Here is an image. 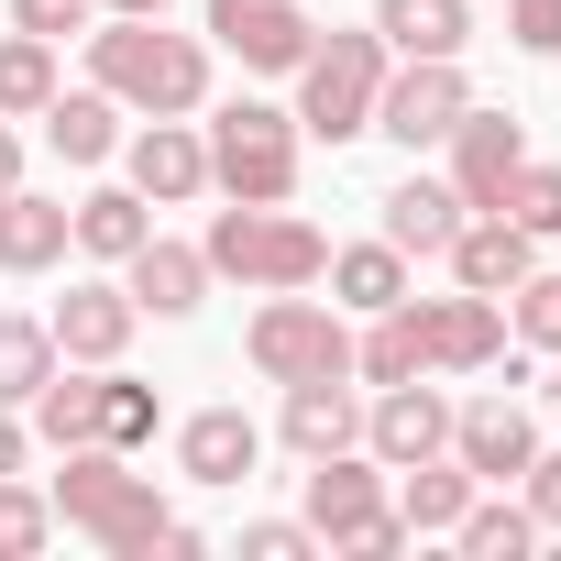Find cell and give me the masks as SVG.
Wrapping results in <instances>:
<instances>
[{
	"label": "cell",
	"mask_w": 561,
	"mask_h": 561,
	"mask_svg": "<svg viewBox=\"0 0 561 561\" xmlns=\"http://www.w3.org/2000/svg\"><path fill=\"white\" fill-rule=\"evenodd\" d=\"M56 89H67V78H56V45L12 23V34H0V122H34Z\"/></svg>",
	"instance_id": "29"
},
{
	"label": "cell",
	"mask_w": 561,
	"mask_h": 561,
	"mask_svg": "<svg viewBox=\"0 0 561 561\" xmlns=\"http://www.w3.org/2000/svg\"><path fill=\"white\" fill-rule=\"evenodd\" d=\"M462 111H473L462 56H397V67H386V89H375V133H386L397 154L451 144V122H462Z\"/></svg>",
	"instance_id": "8"
},
{
	"label": "cell",
	"mask_w": 561,
	"mask_h": 561,
	"mask_svg": "<svg viewBox=\"0 0 561 561\" xmlns=\"http://www.w3.org/2000/svg\"><path fill=\"white\" fill-rule=\"evenodd\" d=\"M517 506L539 517V539L561 528V451H528V473H517Z\"/></svg>",
	"instance_id": "38"
},
{
	"label": "cell",
	"mask_w": 561,
	"mask_h": 561,
	"mask_svg": "<svg viewBox=\"0 0 561 561\" xmlns=\"http://www.w3.org/2000/svg\"><path fill=\"white\" fill-rule=\"evenodd\" d=\"M23 462H34V419H23V408H0V473H23Z\"/></svg>",
	"instance_id": "39"
},
{
	"label": "cell",
	"mask_w": 561,
	"mask_h": 561,
	"mask_svg": "<svg viewBox=\"0 0 561 561\" xmlns=\"http://www.w3.org/2000/svg\"><path fill=\"white\" fill-rule=\"evenodd\" d=\"M154 419H165V408H154V386L111 364V386H100V440H111V451H144V440H154Z\"/></svg>",
	"instance_id": "32"
},
{
	"label": "cell",
	"mask_w": 561,
	"mask_h": 561,
	"mask_svg": "<svg viewBox=\"0 0 561 561\" xmlns=\"http://www.w3.org/2000/svg\"><path fill=\"white\" fill-rule=\"evenodd\" d=\"M275 430H287L298 462L353 451V440H364V386H353V375H309V386H287V419H275Z\"/></svg>",
	"instance_id": "18"
},
{
	"label": "cell",
	"mask_w": 561,
	"mask_h": 561,
	"mask_svg": "<svg viewBox=\"0 0 561 561\" xmlns=\"http://www.w3.org/2000/svg\"><path fill=\"white\" fill-rule=\"evenodd\" d=\"M100 386H111V364H56V375L23 397L34 440H45V451H78V440H100Z\"/></svg>",
	"instance_id": "21"
},
{
	"label": "cell",
	"mask_w": 561,
	"mask_h": 561,
	"mask_svg": "<svg viewBox=\"0 0 561 561\" xmlns=\"http://www.w3.org/2000/svg\"><path fill=\"white\" fill-rule=\"evenodd\" d=\"M495 220H517L528 242H550V231H561V165H539V154H528V165L506 176V198H495Z\"/></svg>",
	"instance_id": "33"
},
{
	"label": "cell",
	"mask_w": 561,
	"mask_h": 561,
	"mask_svg": "<svg viewBox=\"0 0 561 561\" xmlns=\"http://www.w3.org/2000/svg\"><path fill=\"white\" fill-rule=\"evenodd\" d=\"M506 45L517 56H561V0H506Z\"/></svg>",
	"instance_id": "37"
},
{
	"label": "cell",
	"mask_w": 561,
	"mask_h": 561,
	"mask_svg": "<svg viewBox=\"0 0 561 561\" xmlns=\"http://www.w3.org/2000/svg\"><path fill=\"white\" fill-rule=\"evenodd\" d=\"M89 89H111L144 122H187V111H209V34H165V12L154 23L100 12L89 23Z\"/></svg>",
	"instance_id": "2"
},
{
	"label": "cell",
	"mask_w": 561,
	"mask_h": 561,
	"mask_svg": "<svg viewBox=\"0 0 561 561\" xmlns=\"http://www.w3.org/2000/svg\"><path fill=\"white\" fill-rule=\"evenodd\" d=\"M144 231H154V198H133V187H89V198L67 209V242H78L89 264H122V253H144Z\"/></svg>",
	"instance_id": "26"
},
{
	"label": "cell",
	"mask_w": 561,
	"mask_h": 561,
	"mask_svg": "<svg viewBox=\"0 0 561 561\" xmlns=\"http://www.w3.org/2000/svg\"><path fill=\"white\" fill-rule=\"evenodd\" d=\"M45 539H56V495L23 484V473H0V561H34Z\"/></svg>",
	"instance_id": "31"
},
{
	"label": "cell",
	"mask_w": 561,
	"mask_h": 561,
	"mask_svg": "<svg viewBox=\"0 0 561 561\" xmlns=\"http://www.w3.org/2000/svg\"><path fill=\"white\" fill-rule=\"evenodd\" d=\"M45 495H56V528L100 539L111 561H154V550H165V528H176V506L154 495V473H133V451H111V440L56 451Z\"/></svg>",
	"instance_id": "1"
},
{
	"label": "cell",
	"mask_w": 561,
	"mask_h": 561,
	"mask_svg": "<svg viewBox=\"0 0 561 561\" xmlns=\"http://www.w3.org/2000/svg\"><path fill=\"white\" fill-rule=\"evenodd\" d=\"M122 187L154 198V209L209 198V144H198V122H144V133H122Z\"/></svg>",
	"instance_id": "13"
},
{
	"label": "cell",
	"mask_w": 561,
	"mask_h": 561,
	"mask_svg": "<svg viewBox=\"0 0 561 561\" xmlns=\"http://www.w3.org/2000/svg\"><path fill=\"white\" fill-rule=\"evenodd\" d=\"M386 34L364 23V34H309V56H298V133H320V144H353V133H375V89H386Z\"/></svg>",
	"instance_id": "6"
},
{
	"label": "cell",
	"mask_w": 561,
	"mask_h": 561,
	"mask_svg": "<svg viewBox=\"0 0 561 561\" xmlns=\"http://www.w3.org/2000/svg\"><path fill=\"white\" fill-rule=\"evenodd\" d=\"M122 287H133V309H144V320H187V309L209 298V253H198V242L144 231V253H122Z\"/></svg>",
	"instance_id": "16"
},
{
	"label": "cell",
	"mask_w": 561,
	"mask_h": 561,
	"mask_svg": "<svg viewBox=\"0 0 561 561\" xmlns=\"http://www.w3.org/2000/svg\"><path fill=\"white\" fill-rule=\"evenodd\" d=\"M209 275H231V287H253V298H275V287H320V264H331V231L320 220H298L287 198H231V209H209Z\"/></svg>",
	"instance_id": "3"
},
{
	"label": "cell",
	"mask_w": 561,
	"mask_h": 561,
	"mask_svg": "<svg viewBox=\"0 0 561 561\" xmlns=\"http://www.w3.org/2000/svg\"><path fill=\"white\" fill-rule=\"evenodd\" d=\"M451 539H462L473 561H528V550H539V517H528V506H517L506 484H484V495H473V506L451 517Z\"/></svg>",
	"instance_id": "28"
},
{
	"label": "cell",
	"mask_w": 561,
	"mask_h": 561,
	"mask_svg": "<svg viewBox=\"0 0 561 561\" xmlns=\"http://www.w3.org/2000/svg\"><path fill=\"white\" fill-rule=\"evenodd\" d=\"M100 12H122V23H154V12H165V0H100Z\"/></svg>",
	"instance_id": "41"
},
{
	"label": "cell",
	"mask_w": 561,
	"mask_h": 561,
	"mask_svg": "<svg viewBox=\"0 0 561 561\" xmlns=\"http://www.w3.org/2000/svg\"><path fill=\"white\" fill-rule=\"evenodd\" d=\"M517 165H528V122H517V111H484V100H473V111L451 122V198H462V209H495Z\"/></svg>",
	"instance_id": "15"
},
{
	"label": "cell",
	"mask_w": 561,
	"mask_h": 561,
	"mask_svg": "<svg viewBox=\"0 0 561 561\" xmlns=\"http://www.w3.org/2000/svg\"><path fill=\"white\" fill-rule=\"evenodd\" d=\"M56 364H67V353H56V331H45V320L0 309V408H23V397H34Z\"/></svg>",
	"instance_id": "30"
},
{
	"label": "cell",
	"mask_w": 561,
	"mask_h": 561,
	"mask_svg": "<svg viewBox=\"0 0 561 561\" xmlns=\"http://www.w3.org/2000/svg\"><path fill=\"white\" fill-rule=\"evenodd\" d=\"M309 550H320L309 517H253V528H242V561H309Z\"/></svg>",
	"instance_id": "35"
},
{
	"label": "cell",
	"mask_w": 561,
	"mask_h": 561,
	"mask_svg": "<svg viewBox=\"0 0 561 561\" xmlns=\"http://www.w3.org/2000/svg\"><path fill=\"white\" fill-rule=\"evenodd\" d=\"M364 451H375L386 473H408V462L451 451V397H440L430 375H408V386H375V397H364Z\"/></svg>",
	"instance_id": "11"
},
{
	"label": "cell",
	"mask_w": 561,
	"mask_h": 561,
	"mask_svg": "<svg viewBox=\"0 0 561 561\" xmlns=\"http://www.w3.org/2000/svg\"><path fill=\"white\" fill-rule=\"evenodd\" d=\"M0 187H23V133L0 122Z\"/></svg>",
	"instance_id": "40"
},
{
	"label": "cell",
	"mask_w": 561,
	"mask_h": 561,
	"mask_svg": "<svg viewBox=\"0 0 561 561\" xmlns=\"http://www.w3.org/2000/svg\"><path fill=\"white\" fill-rule=\"evenodd\" d=\"M320 275H331V309H342V320H375V309H397V298L419 287L408 253H397L386 231H375V242H331V264H320Z\"/></svg>",
	"instance_id": "19"
},
{
	"label": "cell",
	"mask_w": 561,
	"mask_h": 561,
	"mask_svg": "<svg viewBox=\"0 0 561 561\" xmlns=\"http://www.w3.org/2000/svg\"><path fill=\"white\" fill-rule=\"evenodd\" d=\"M56 353L67 364H122L133 353V331H144V309H133V287H122V275H78V287L56 298Z\"/></svg>",
	"instance_id": "14"
},
{
	"label": "cell",
	"mask_w": 561,
	"mask_h": 561,
	"mask_svg": "<svg viewBox=\"0 0 561 561\" xmlns=\"http://www.w3.org/2000/svg\"><path fill=\"white\" fill-rule=\"evenodd\" d=\"M253 462H264V430H253L242 408H198V419L176 430V473H187V484H242Z\"/></svg>",
	"instance_id": "22"
},
{
	"label": "cell",
	"mask_w": 561,
	"mask_h": 561,
	"mask_svg": "<svg viewBox=\"0 0 561 561\" xmlns=\"http://www.w3.org/2000/svg\"><path fill=\"white\" fill-rule=\"evenodd\" d=\"M242 353H253V375H264V386H309V375H353V320H342L331 298H309V287H275V298L253 309Z\"/></svg>",
	"instance_id": "7"
},
{
	"label": "cell",
	"mask_w": 561,
	"mask_h": 561,
	"mask_svg": "<svg viewBox=\"0 0 561 561\" xmlns=\"http://www.w3.org/2000/svg\"><path fill=\"white\" fill-rule=\"evenodd\" d=\"M375 209H386L375 231H386V242H397L408 264H430V253H451V231H462V198H451V176H408V187H386Z\"/></svg>",
	"instance_id": "20"
},
{
	"label": "cell",
	"mask_w": 561,
	"mask_h": 561,
	"mask_svg": "<svg viewBox=\"0 0 561 561\" xmlns=\"http://www.w3.org/2000/svg\"><path fill=\"white\" fill-rule=\"evenodd\" d=\"M386 56H462L473 45V0H375Z\"/></svg>",
	"instance_id": "27"
},
{
	"label": "cell",
	"mask_w": 561,
	"mask_h": 561,
	"mask_svg": "<svg viewBox=\"0 0 561 561\" xmlns=\"http://www.w3.org/2000/svg\"><path fill=\"white\" fill-rule=\"evenodd\" d=\"M309 12L298 0H209V45L220 56H242L253 78H298V56H309Z\"/></svg>",
	"instance_id": "12"
},
{
	"label": "cell",
	"mask_w": 561,
	"mask_h": 561,
	"mask_svg": "<svg viewBox=\"0 0 561 561\" xmlns=\"http://www.w3.org/2000/svg\"><path fill=\"white\" fill-rule=\"evenodd\" d=\"M309 528H320V550H342V561H397V550H408V517L386 506V462H375L364 440L309 462Z\"/></svg>",
	"instance_id": "4"
},
{
	"label": "cell",
	"mask_w": 561,
	"mask_h": 561,
	"mask_svg": "<svg viewBox=\"0 0 561 561\" xmlns=\"http://www.w3.org/2000/svg\"><path fill=\"white\" fill-rule=\"evenodd\" d=\"M408 320H419V364H430V375H484V364L506 353V298H473V287L419 298V287H408Z\"/></svg>",
	"instance_id": "9"
},
{
	"label": "cell",
	"mask_w": 561,
	"mask_h": 561,
	"mask_svg": "<svg viewBox=\"0 0 561 561\" xmlns=\"http://www.w3.org/2000/svg\"><path fill=\"white\" fill-rule=\"evenodd\" d=\"M34 122H45V144H56L67 165H111V154H122V100H111V89H56Z\"/></svg>",
	"instance_id": "24"
},
{
	"label": "cell",
	"mask_w": 561,
	"mask_h": 561,
	"mask_svg": "<svg viewBox=\"0 0 561 561\" xmlns=\"http://www.w3.org/2000/svg\"><path fill=\"white\" fill-rule=\"evenodd\" d=\"M506 320H517V342L528 353H561V275H517V287H506Z\"/></svg>",
	"instance_id": "34"
},
{
	"label": "cell",
	"mask_w": 561,
	"mask_h": 561,
	"mask_svg": "<svg viewBox=\"0 0 561 561\" xmlns=\"http://www.w3.org/2000/svg\"><path fill=\"white\" fill-rule=\"evenodd\" d=\"M528 451H539V419H528V397H517V386H484V397H462V408H451V462H462L473 484H517V473H528Z\"/></svg>",
	"instance_id": "10"
},
{
	"label": "cell",
	"mask_w": 561,
	"mask_h": 561,
	"mask_svg": "<svg viewBox=\"0 0 561 561\" xmlns=\"http://www.w3.org/2000/svg\"><path fill=\"white\" fill-rule=\"evenodd\" d=\"M451 287H473V298H506L517 287V275L539 264V242L517 231V220H495V209H462V231H451Z\"/></svg>",
	"instance_id": "17"
},
{
	"label": "cell",
	"mask_w": 561,
	"mask_h": 561,
	"mask_svg": "<svg viewBox=\"0 0 561 561\" xmlns=\"http://www.w3.org/2000/svg\"><path fill=\"white\" fill-rule=\"evenodd\" d=\"M209 144V187L220 198H298V111H275V100H220L198 122Z\"/></svg>",
	"instance_id": "5"
},
{
	"label": "cell",
	"mask_w": 561,
	"mask_h": 561,
	"mask_svg": "<svg viewBox=\"0 0 561 561\" xmlns=\"http://www.w3.org/2000/svg\"><path fill=\"white\" fill-rule=\"evenodd\" d=\"M473 495H484V484H473L451 451H430V462H408V473H397V495H386V506L408 517V539H451V517H462Z\"/></svg>",
	"instance_id": "25"
},
{
	"label": "cell",
	"mask_w": 561,
	"mask_h": 561,
	"mask_svg": "<svg viewBox=\"0 0 561 561\" xmlns=\"http://www.w3.org/2000/svg\"><path fill=\"white\" fill-rule=\"evenodd\" d=\"M67 264V198L0 187V275H56Z\"/></svg>",
	"instance_id": "23"
},
{
	"label": "cell",
	"mask_w": 561,
	"mask_h": 561,
	"mask_svg": "<svg viewBox=\"0 0 561 561\" xmlns=\"http://www.w3.org/2000/svg\"><path fill=\"white\" fill-rule=\"evenodd\" d=\"M12 23H23V34H45V45H67V34H89V23H100V0H12Z\"/></svg>",
	"instance_id": "36"
}]
</instances>
